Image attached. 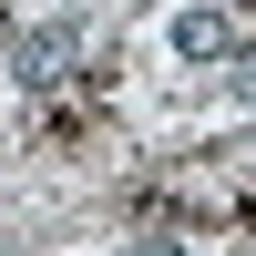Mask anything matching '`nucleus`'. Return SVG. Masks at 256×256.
<instances>
[{"label": "nucleus", "instance_id": "obj_3", "mask_svg": "<svg viewBox=\"0 0 256 256\" xmlns=\"http://www.w3.org/2000/svg\"><path fill=\"white\" fill-rule=\"evenodd\" d=\"M134 256H184V246H174V236H144V246H134Z\"/></svg>", "mask_w": 256, "mask_h": 256}, {"label": "nucleus", "instance_id": "obj_2", "mask_svg": "<svg viewBox=\"0 0 256 256\" xmlns=\"http://www.w3.org/2000/svg\"><path fill=\"white\" fill-rule=\"evenodd\" d=\"M226 41H236V31H226L216 10H184V20H174V52H184V62H216Z\"/></svg>", "mask_w": 256, "mask_h": 256}, {"label": "nucleus", "instance_id": "obj_1", "mask_svg": "<svg viewBox=\"0 0 256 256\" xmlns=\"http://www.w3.org/2000/svg\"><path fill=\"white\" fill-rule=\"evenodd\" d=\"M62 62H72V31H31L20 41V82H62Z\"/></svg>", "mask_w": 256, "mask_h": 256}]
</instances>
